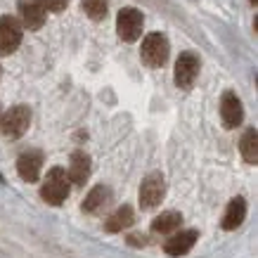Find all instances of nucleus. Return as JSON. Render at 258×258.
<instances>
[{"label": "nucleus", "instance_id": "obj_1", "mask_svg": "<svg viewBox=\"0 0 258 258\" xmlns=\"http://www.w3.org/2000/svg\"><path fill=\"white\" fill-rule=\"evenodd\" d=\"M40 197L43 202L50 204V206H59L64 204V199L69 197V178H67V171L64 168H50L40 185Z\"/></svg>", "mask_w": 258, "mask_h": 258}, {"label": "nucleus", "instance_id": "obj_2", "mask_svg": "<svg viewBox=\"0 0 258 258\" xmlns=\"http://www.w3.org/2000/svg\"><path fill=\"white\" fill-rule=\"evenodd\" d=\"M168 52H171V45H168V38L161 36V33H149L147 38L142 40V50L140 57L142 62L157 69V67H164L166 59H168Z\"/></svg>", "mask_w": 258, "mask_h": 258}, {"label": "nucleus", "instance_id": "obj_3", "mask_svg": "<svg viewBox=\"0 0 258 258\" xmlns=\"http://www.w3.org/2000/svg\"><path fill=\"white\" fill-rule=\"evenodd\" d=\"M29 125H31V109H29L26 104H17L8 114H3L0 131H3L5 138L17 140V138H22V135L29 131Z\"/></svg>", "mask_w": 258, "mask_h": 258}, {"label": "nucleus", "instance_id": "obj_4", "mask_svg": "<svg viewBox=\"0 0 258 258\" xmlns=\"http://www.w3.org/2000/svg\"><path fill=\"white\" fill-rule=\"evenodd\" d=\"M142 26H145V17L140 10L135 8H123L116 17V31L118 38L125 43H135L142 36Z\"/></svg>", "mask_w": 258, "mask_h": 258}, {"label": "nucleus", "instance_id": "obj_5", "mask_svg": "<svg viewBox=\"0 0 258 258\" xmlns=\"http://www.w3.org/2000/svg\"><path fill=\"white\" fill-rule=\"evenodd\" d=\"M22 24L15 17H0V55H12L22 45Z\"/></svg>", "mask_w": 258, "mask_h": 258}, {"label": "nucleus", "instance_id": "obj_6", "mask_svg": "<svg viewBox=\"0 0 258 258\" xmlns=\"http://www.w3.org/2000/svg\"><path fill=\"white\" fill-rule=\"evenodd\" d=\"M166 195V180L161 173H149L140 185V206L142 209H154L161 204Z\"/></svg>", "mask_w": 258, "mask_h": 258}, {"label": "nucleus", "instance_id": "obj_7", "mask_svg": "<svg viewBox=\"0 0 258 258\" xmlns=\"http://www.w3.org/2000/svg\"><path fill=\"white\" fill-rule=\"evenodd\" d=\"M199 76V57L195 52H182L175 62V86L189 90Z\"/></svg>", "mask_w": 258, "mask_h": 258}, {"label": "nucleus", "instance_id": "obj_8", "mask_svg": "<svg viewBox=\"0 0 258 258\" xmlns=\"http://www.w3.org/2000/svg\"><path fill=\"white\" fill-rule=\"evenodd\" d=\"M220 118H223L225 128H237V125H242V121H244L242 100H239L232 90L223 93V97H220Z\"/></svg>", "mask_w": 258, "mask_h": 258}, {"label": "nucleus", "instance_id": "obj_9", "mask_svg": "<svg viewBox=\"0 0 258 258\" xmlns=\"http://www.w3.org/2000/svg\"><path fill=\"white\" fill-rule=\"evenodd\" d=\"M40 168H43V152L40 149H26L17 159V171L26 182H36L40 178Z\"/></svg>", "mask_w": 258, "mask_h": 258}, {"label": "nucleus", "instance_id": "obj_10", "mask_svg": "<svg viewBox=\"0 0 258 258\" xmlns=\"http://www.w3.org/2000/svg\"><path fill=\"white\" fill-rule=\"evenodd\" d=\"M197 239H199V232H197V230L173 232V235L164 242V251L168 253V256H173V258H180V256H185V253L192 251V246L197 244Z\"/></svg>", "mask_w": 258, "mask_h": 258}, {"label": "nucleus", "instance_id": "obj_11", "mask_svg": "<svg viewBox=\"0 0 258 258\" xmlns=\"http://www.w3.org/2000/svg\"><path fill=\"white\" fill-rule=\"evenodd\" d=\"M19 19L22 26L29 31H38L45 24V10L40 8L38 0H19Z\"/></svg>", "mask_w": 258, "mask_h": 258}, {"label": "nucleus", "instance_id": "obj_12", "mask_svg": "<svg viewBox=\"0 0 258 258\" xmlns=\"http://www.w3.org/2000/svg\"><path fill=\"white\" fill-rule=\"evenodd\" d=\"M69 182L74 185H86V180L90 178V157L86 152H74L69 159Z\"/></svg>", "mask_w": 258, "mask_h": 258}, {"label": "nucleus", "instance_id": "obj_13", "mask_svg": "<svg viewBox=\"0 0 258 258\" xmlns=\"http://www.w3.org/2000/svg\"><path fill=\"white\" fill-rule=\"evenodd\" d=\"M244 218H246V202H244V197L230 199L225 216H223V230H237L244 223Z\"/></svg>", "mask_w": 258, "mask_h": 258}, {"label": "nucleus", "instance_id": "obj_14", "mask_svg": "<svg viewBox=\"0 0 258 258\" xmlns=\"http://www.w3.org/2000/svg\"><path fill=\"white\" fill-rule=\"evenodd\" d=\"M133 220H135L133 209H131L128 204H123V206H118L116 211L104 220V230H107V232H111V235H116V232H123L125 227L133 225Z\"/></svg>", "mask_w": 258, "mask_h": 258}, {"label": "nucleus", "instance_id": "obj_15", "mask_svg": "<svg viewBox=\"0 0 258 258\" xmlns=\"http://www.w3.org/2000/svg\"><path fill=\"white\" fill-rule=\"evenodd\" d=\"M111 202V189L107 187V185H97V187H93L90 192H88L86 202H83V211L86 213H97L100 209H104L107 204Z\"/></svg>", "mask_w": 258, "mask_h": 258}, {"label": "nucleus", "instance_id": "obj_16", "mask_svg": "<svg viewBox=\"0 0 258 258\" xmlns=\"http://www.w3.org/2000/svg\"><path fill=\"white\" fill-rule=\"evenodd\" d=\"M180 225H182V213L166 211L152 220V232H154V235H173Z\"/></svg>", "mask_w": 258, "mask_h": 258}, {"label": "nucleus", "instance_id": "obj_17", "mask_svg": "<svg viewBox=\"0 0 258 258\" xmlns=\"http://www.w3.org/2000/svg\"><path fill=\"white\" fill-rule=\"evenodd\" d=\"M239 152H242V157L246 164H251V166L258 164V131L256 128H249V131L242 135Z\"/></svg>", "mask_w": 258, "mask_h": 258}, {"label": "nucleus", "instance_id": "obj_18", "mask_svg": "<svg viewBox=\"0 0 258 258\" xmlns=\"http://www.w3.org/2000/svg\"><path fill=\"white\" fill-rule=\"evenodd\" d=\"M109 3L107 0H83V12H86L93 22H102L107 17Z\"/></svg>", "mask_w": 258, "mask_h": 258}, {"label": "nucleus", "instance_id": "obj_19", "mask_svg": "<svg viewBox=\"0 0 258 258\" xmlns=\"http://www.w3.org/2000/svg\"><path fill=\"white\" fill-rule=\"evenodd\" d=\"M38 3L45 12H62L69 5V0H38Z\"/></svg>", "mask_w": 258, "mask_h": 258}, {"label": "nucleus", "instance_id": "obj_20", "mask_svg": "<svg viewBox=\"0 0 258 258\" xmlns=\"http://www.w3.org/2000/svg\"><path fill=\"white\" fill-rule=\"evenodd\" d=\"M128 244H133V246H145V237H140V235L128 237Z\"/></svg>", "mask_w": 258, "mask_h": 258}, {"label": "nucleus", "instance_id": "obj_21", "mask_svg": "<svg viewBox=\"0 0 258 258\" xmlns=\"http://www.w3.org/2000/svg\"><path fill=\"white\" fill-rule=\"evenodd\" d=\"M0 123H3V107H0Z\"/></svg>", "mask_w": 258, "mask_h": 258}, {"label": "nucleus", "instance_id": "obj_22", "mask_svg": "<svg viewBox=\"0 0 258 258\" xmlns=\"http://www.w3.org/2000/svg\"><path fill=\"white\" fill-rule=\"evenodd\" d=\"M0 182H5V178H3V173H0Z\"/></svg>", "mask_w": 258, "mask_h": 258}, {"label": "nucleus", "instance_id": "obj_23", "mask_svg": "<svg viewBox=\"0 0 258 258\" xmlns=\"http://www.w3.org/2000/svg\"><path fill=\"white\" fill-rule=\"evenodd\" d=\"M251 3H253V5H256V3H258V0H251Z\"/></svg>", "mask_w": 258, "mask_h": 258}]
</instances>
